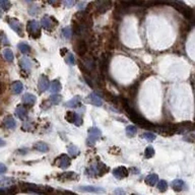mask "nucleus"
I'll use <instances>...</instances> for the list:
<instances>
[{"instance_id": "f257e3e1", "label": "nucleus", "mask_w": 195, "mask_h": 195, "mask_svg": "<svg viewBox=\"0 0 195 195\" xmlns=\"http://www.w3.org/2000/svg\"><path fill=\"white\" fill-rule=\"evenodd\" d=\"M122 101H123V104H122V106H123L124 110L126 111L128 117H129L131 121H133L134 123L138 124L139 126L143 127V128H154V126H156V125H153L151 123H149V122L145 118H143V117L141 116L140 114H138L137 112L134 110V109L131 108V107L128 105V102H127L126 100H124V99H123Z\"/></svg>"}, {"instance_id": "f03ea898", "label": "nucleus", "mask_w": 195, "mask_h": 195, "mask_svg": "<svg viewBox=\"0 0 195 195\" xmlns=\"http://www.w3.org/2000/svg\"><path fill=\"white\" fill-rule=\"evenodd\" d=\"M23 189L26 191L34 192L37 194H50L53 192V189L50 186H43V185H37V184L32 183H25L23 184Z\"/></svg>"}, {"instance_id": "7ed1b4c3", "label": "nucleus", "mask_w": 195, "mask_h": 195, "mask_svg": "<svg viewBox=\"0 0 195 195\" xmlns=\"http://www.w3.org/2000/svg\"><path fill=\"white\" fill-rule=\"evenodd\" d=\"M108 171L109 168L106 165H104L102 162H97L87 169V174L90 176H93V177H101V176L105 175L106 173H108Z\"/></svg>"}, {"instance_id": "20e7f679", "label": "nucleus", "mask_w": 195, "mask_h": 195, "mask_svg": "<svg viewBox=\"0 0 195 195\" xmlns=\"http://www.w3.org/2000/svg\"><path fill=\"white\" fill-rule=\"evenodd\" d=\"M101 136H102V131H101L98 127L89 128V129H87V146L95 145L96 141L98 139H100Z\"/></svg>"}, {"instance_id": "39448f33", "label": "nucleus", "mask_w": 195, "mask_h": 195, "mask_svg": "<svg viewBox=\"0 0 195 195\" xmlns=\"http://www.w3.org/2000/svg\"><path fill=\"white\" fill-rule=\"evenodd\" d=\"M172 5L178 10V11H180L181 13H182L183 17L187 18V20H190L191 18L193 17L194 11L189 6H187V5L184 4L183 2H174V3H172Z\"/></svg>"}, {"instance_id": "423d86ee", "label": "nucleus", "mask_w": 195, "mask_h": 195, "mask_svg": "<svg viewBox=\"0 0 195 195\" xmlns=\"http://www.w3.org/2000/svg\"><path fill=\"white\" fill-rule=\"evenodd\" d=\"M26 30L32 36L35 38H38L41 35V26L37 20H30L26 25Z\"/></svg>"}, {"instance_id": "0eeeda50", "label": "nucleus", "mask_w": 195, "mask_h": 195, "mask_svg": "<svg viewBox=\"0 0 195 195\" xmlns=\"http://www.w3.org/2000/svg\"><path fill=\"white\" fill-rule=\"evenodd\" d=\"M109 62H110V54L104 53L101 56L100 61H99V69H100V72L103 75L107 74V71H108V67H109Z\"/></svg>"}, {"instance_id": "6e6552de", "label": "nucleus", "mask_w": 195, "mask_h": 195, "mask_svg": "<svg viewBox=\"0 0 195 195\" xmlns=\"http://www.w3.org/2000/svg\"><path fill=\"white\" fill-rule=\"evenodd\" d=\"M65 120L69 122V123H74L76 126H81L82 124L81 117L77 113H75V112H72V111H68L65 114Z\"/></svg>"}, {"instance_id": "1a4fd4ad", "label": "nucleus", "mask_w": 195, "mask_h": 195, "mask_svg": "<svg viewBox=\"0 0 195 195\" xmlns=\"http://www.w3.org/2000/svg\"><path fill=\"white\" fill-rule=\"evenodd\" d=\"M76 190L81 192H87V193H96V194H103L106 192L104 188H102V187H97V186H79L76 188Z\"/></svg>"}, {"instance_id": "9d476101", "label": "nucleus", "mask_w": 195, "mask_h": 195, "mask_svg": "<svg viewBox=\"0 0 195 195\" xmlns=\"http://www.w3.org/2000/svg\"><path fill=\"white\" fill-rule=\"evenodd\" d=\"M70 163H71L70 157L66 156V154H61L59 157H57L55 160V165L63 170L67 169L69 166H70Z\"/></svg>"}, {"instance_id": "9b49d317", "label": "nucleus", "mask_w": 195, "mask_h": 195, "mask_svg": "<svg viewBox=\"0 0 195 195\" xmlns=\"http://www.w3.org/2000/svg\"><path fill=\"white\" fill-rule=\"evenodd\" d=\"M74 48H75V51L77 54L81 56V57H84L85 53L87 51V46L84 40H78L75 43V45H74Z\"/></svg>"}, {"instance_id": "f8f14e48", "label": "nucleus", "mask_w": 195, "mask_h": 195, "mask_svg": "<svg viewBox=\"0 0 195 195\" xmlns=\"http://www.w3.org/2000/svg\"><path fill=\"white\" fill-rule=\"evenodd\" d=\"M56 21L52 17H49V15H45L44 17L41 20V25L44 29H46V30H52V28L55 26Z\"/></svg>"}, {"instance_id": "ddd939ff", "label": "nucleus", "mask_w": 195, "mask_h": 195, "mask_svg": "<svg viewBox=\"0 0 195 195\" xmlns=\"http://www.w3.org/2000/svg\"><path fill=\"white\" fill-rule=\"evenodd\" d=\"M128 174H129V171H128L125 167H118L116 169H114L113 171V175L115 178H117L118 180L126 178Z\"/></svg>"}, {"instance_id": "4468645a", "label": "nucleus", "mask_w": 195, "mask_h": 195, "mask_svg": "<svg viewBox=\"0 0 195 195\" xmlns=\"http://www.w3.org/2000/svg\"><path fill=\"white\" fill-rule=\"evenodd\" d=\"M8 25L15 33H17L20 36H23V26H21V23L17 20L11 18V20H8Z\"/></svg>"}, {"instance_id": "2eb2a0df", "label": "nucleus", "mask_w": 195, "mask_h": 195, "mask_svg": "<svg viewBox=\"0 0 195 195\" xmlns=\"http://www.w3.org/2000/svg\"><path fill=\"white\" fill-rule=\"evenodd\" d=\"M96 8L99 13H104L107 10L110 8L111 6V2L110 1H106V0H102V1H98L96 2Z\"/></svg>"}, {"instance_id": "dca6fc26", "label": "nucleus", "mask_w": 195, "mask_h": 195, "mask_svg": "<svg viewBox=\"0 0 195 195\" xmlns=\"http://www.w3.org/2000/svg\"><path fill=\"white\" fill-rule=\"evenodd\" d=\"M49 87V79H48L47 76L45 75H41L39 78V82H38V89L40 93H44L46 92Z\"/></svg>"}, {"instance_id": "f3484780", "label": "nucleus", "mask_w": 195, "mask_h": 195, "mask_svg": "<svg viewBox=\"0 0 195 195\" xmlns=\"http://www.w3.org/2000/svg\"><path fill=\"white\" fill-rule=\"evenodd\" d=\"M58 178L61 181H72V180H77L78 175L74 172H64L58 176Z\"/></svg>"}, {"instance_id": "a211bd4d", "label": "nucleus", "mask_w": 195, "mask_h": 195, "mask_svg": "<svg viewBox=\"0 0 195 195\" xmlns=\"http://www.w3.org/2000/svg\"><path fill=\"white\" fill-rule=\"evenodd\" d=\"M89 102L92 104V105L96 106V107H101L103 105V101L96 93H90L89 95Z\"/></svg>"}, {"instance_id": "6ab92c4d", "label": "nucleus", "mask_w": 195, "mask_h": 195, "mask_svg": "<svg viewBox=\"0 0 195 195\" xmlns=\"http://www.w3.org/2000/svg\"><path fill=\"white\" fill-rule=\"evenodd\" d=\"M21 101H23V103L25 104V105H28V106H33L35 103H36L37 101V98L36 96H34L33 93H25V95L23 96V99H21Z\"/></svg>"}, {"instance_id": "aec40b11", "label": "nucleus", "mask_w": 195, "mask_h": 195, "mask_svg": "<svg viewBox=\"0 0 195 195\" xmlns=\"http://www.w3.org/2000/svg\"><path fill=\"white\" fill-rule=\"evenodd\" d=\"M65 107H68V108H77V107H81L82 106V103H81V97L79 96H76V97L72 98L70 101L65 103Z\"/></svg>"}, {"instance_id": "412c9836", "label": "nucleus", "mask_w": 195, "mask_h": 195, "mask_svg": "<svg viewBox=\"0 0 195 195\" xmlns=\"http://www.w3.org/2000/svg\"><path fill=\"white\" fill-rule=\"evenodd\" d=\"M185 182H184L183 180H181V179H176L172 182V188L173 190L176 191V192H180L185 189Z\"/></svg>"}, {"instance_id": "4be33fe9", "label": "nucleus", "mask_w": 195, "mask_h": 195, "mask_svg": "<svg viewBox=\"0 0 195 195\" xmlns=\"http://www.w3.org/2000/svg\"><path fill=\"white\" fill-rule=\"evenodd\" d=\"M20 65L23 70H25L26 72H30L32 69V62L28 57H23L20 60Z\"/></svg>"}, {"instance_id": "5701e85b", "label": "nucleus", "mask_w": 195, "mask_h": 195, "mask_svg": "<svg viewBox=\"0 0 195 195\" xmlns=\"http://www.w3.org/2000/svg\"><path fill=\"white\" fill-rule=\"evenodd\" d=\"M15 115H17L20 120H26L28 118V112H26V109L21 106H18L17 108V110H15Z\"/></svg>"}, {"instance_id": "b1692460", "label": "nucleus", "mask_w": 195, "mask_h": 195, "mask_svg": "<svg viewBox=\"0 0 195 195\" xmlns=\"http://www.w3.org/2000/svg\"><path fill=\"white\" fill-rule=\"evenodd\" d=\"M159 182V176L157 174H151L146 176L145 178V183L149 186H154L156 184Z\"/></svg>"}, {"instance_id": "393cba45", "label": "nucleus", "mask_w": 195, "mask_h": 195, "mask_svg": "<svg viewBox=\"0 0 195 195\" xmlns=\"http://www.w3.org/2000/svg\"><path fill=\"white\" fill-rule=\"evenodd\" d=\"M62 87H61V84L59 81H53L50 84V92L53 93L54 95H56L57 93H59Z\"/></svg>"}, {"instance_id": "a878e982", "label": "nucleus", "mask_w": 195, "mask_h": 195, "mask_svg": "<svg viewBox=\"0 0 195 195\" xmlns=\"http://www.w3.org/2000/svg\"><path fill=\"white\" fill-rule=\"evenodd\" d=\"M35 149H37L38 151H41V153H47L49 151V145L46 142H43V141H39L35 144Z\"/></svg>"}, {"instance_id": "bb28decb", "label": "nucleus", "mask_w": 195, "mask_h": 195, "mask_svg": "<svg viewBox=\"0 0 195 195\" xmlns=\"http://www.w3.org/2000/svg\"><path fill=\"white\" fill-rule=\"evenodd\" d=\"M23 85L20 81H14L11 84V90H12L13 93L18 95V93H20L21 92H23Z\"/></svg>"}, {"instance_id": "cd10ccee", "label": "nucleus", "mask_w": 195, "mask_h": 195, "mask_svg": "<svg viewBox=\"0 0 195 195\" xmlns=\"http://www.w3.org/2000/svg\"><path fill=\"white\" fill-rule=\"evenodd\" d=\"M4 125L8 128V129H14L15 126H17V122H15V120L13 119V117L8 116V117H6L4 120Z\"/></svg>"}, {"instance_id": "c85d7f7f", "label": "nucleus", "mask_w": 195, "mask_h": 195, "mask_svg": "<svg viewBox=\"0 0 195 195\" xmlns=\"http://www.w3.org/2000/svg\"><path fill=\"white\" fill-rule=\"evenodd\" d=\"M67 151H68V154L72 157H77L79 154V148L76 145H74V144H69Z\"/></svg>"}, {"instance_id": "c756f323", "label": "nucleus", "mask_w": 195, "mask_h": 195, "mask_svg": "<svg viewBox=\"0 0 195 195\" xmlns=\"http://www.w3.org/2000/svg\"><path fill=\"white\" fill-rule=\"evenodd\" d=\"M3 57H4V59L6 61H8V62H12L13 59H14V55H13L11 50L8 49V48L3 51Z\"/></svg>"}, {"instance_id": "7c9ffc66", "label": "nucleus", "mask_w": 195, "mask_h": 195, "mask_svg": "<svg viewBox=\"0 0 195 195\" xmlns=\"http://www.w3.org/2000/svg\"><path fill=\"white\" fill-rule=\"evenodd\" d=\"M126 135L128 137H133L135 136V134L137 133V128H136L134 125H129V126L126 127Z\"/></svg>"}, {"instance_id": "2f4dec72", "label": "nucleus", "mask_w": 195, "mask_h": 195, "mask_svg": "<svg viewBox=\"0 0 195 195\" xmlns=\"http://www.w3.org/2000/svg\"><path fill=\"white\" fill-rule=\"evenodd\" d=\"M17 48L23 54H28V53L31 52V47L28 44H26V43H20Z\"/></svg>"}, {"instance_id": "473e14b6", "label": "nucleus", "mask_w": 195, "mask_h": 195, "mask_svg": "<svg viewBox=\"0 0 195 195\" xmlns=\"http://www.w3.org/2000/svg\"><path fill=\"white\" fill-rule=\"evenodd\" d=\"M157 190H159V191L165 192V191L168 189V183H167V181H165V180L159 181V182H157Z\"/></svg>"}, {"instance_id": "72a5a7b5", "label": "nucleus", "mask_w": 195, "mask_h": 195, "mask_svg": "<svg viewBox=\"0 0 195 195\" xmlns=\"http://www.w3.org/2000/svg\"><path fill=\"white\" fill-rule=\"evenodd\" d=\"M144 156H145L146 159H151L154 156V149L151 145H148V148L144 151Z\"/></svg>"}, {"instance_id": "f704fd0d", "label": "nucleus", "mask_w": 195, "mask_h": 195, "mask_svg": "<svg viewBox=\"0 0 195 195\" xmlns=\"http://www.w3.org/2000/svg\"><path fill=\"white\" fill-rule=\"evenodd\" d=\"M14 182L12 178H1L0 179V186H3V187H6V186H9Z\"/></svg>"}, {"instance_id": "c9c22d12", "label": "nucleus", "mask_w": 195, "mask_h": 195, "mask_svg": "<svg viewBox=\"0 0 195 195\" xmlns=\"http://www.w3.org/2000/svg\"><path fill=\"white\" fill-rule=\"evenodd\" d=\"M61 100H62V97H61L60 95H52L51 97H50V101H51L52 104H54V105H57V104H59L61 102Z\"/></svg>"}, {"instance_id": "e433bc0d", "label": "nucleus", "mask_w": 195, "mask_h": 195, "mask_svg": "<svg viewBox=\"0 0 195 195\" xmlns=\"http://www.w3.org/2000/svg\"><path fill=\"white\" fill-rule=\"evenodd\" d=\"M62 35L65 39H70L71 38V35H72V31L69 26H65V28L62 30Z\"/></svg>"}, {"instance_id": "4c0bfd02", "label": "nucleus", "mask_w": 195, "mask_h": 195, "mask_svg": "<svg viewBox=\"0 0 195 195\" xmlns=\"http://www.w3.org/2000/svg\"><path fill=\"white\" fill-rule=\"evenodd\" d=\"M10 5H11V3H10L8 0H1V1H0V8L2 10H4V11L9 9Z\"/></svg>"}, {"instance_id": "58836bf2", "label": "nucleus", "mask_w": 195, "mask_h": 195, "mask_svg": "<svg viewBox=\"0 0 195 195\" xmlns=\"http://www.w3.org/2000/svg\"><path fill=\"white\" fill-rule=\"evenodd\" d=\"M142 138L146 139L148 141H154V139H156V135L151 132H145L142 134Z\"/></svg>"}, {"instance_id": "ea45409f", "label": "nucleus", "mask_w": 195, "mask_h": 195, "mask_svg": "<svg viewBox=\"0 0 195 195\" xmlns=\"http://www.w3.org/2000/svg\"><path fill=\"white\" fill-rule=\"evenodd\" d=\"M65 61H66V63L69 64V65H74V63H75V58H74L73 54L68 53L67 56L65 57Z\"/></svg>"}, {"instance_id": "a19ab883", "label": "nucleus", "mask_w": 195, "mask_h": 195, "mask_svg": "<svg viewBox=\"0 0 195 195\" xmlns=\"http://www.w3.org/2000/svg\"><path fill=\"white\" fill-rule=\"evenodd\" d=\"M39 11H40V8L38 6H36V5H33V6H31L30 8H29V13H30L31 15L38 14Z\"/></svg>"}, {"instance_id": "79ce46f5", "label": "nucleus", "mask_w": 195, "mask_h": 195, "mask_svg": "<svg viewBox=\"0 0 195 195\" xmlns=\"http://www.w3.org/2000/svg\"><path fill=\"white\" fill-rule=\"evenodd\" d=\"M137 90H138V84H135L134 85H132L131 89H130V96L132 97V99H134L136 97V93H137Z\"/></svg>"}, {"instance_id": "37998d69", "label": "nucleus", "mask_w": 195, "mask_h": 195, "mask_svg": "<svg viewBox=\"0 0 195 195\" xmlns=\"http://www.w3.org/2000/svg\"><path fill=\"white\" fill-rule=\"evenodd\" d=\"M0 41H1L2 44H4V45H8L9 44L8 39H7V37L3 34V32H1V33H0Z\"/></svg>"}, {"instance_id": "c03bdc74", "label": "nucleus", "mask_w": 195, "mask_h": 195, "mask_svg": "<svg viewBox=\"0 0 195 195\" xmlns=\"http://www.w3.org/2000/svg\"><path fill=\"white\" fill-rule=\"evenodd\" d=\"M109 153L113 154H120V148H117V146H112V148L109 149Z\"/></svg>"}, {"instance_id": "a18cd8bd", "label": "nucleus", "mask_w": 195, "mask_h": 195, "mask_svg": "<svg viewBox=\"0 0 195 195\" xmlns=\"http://www.w3.org/2000/svg\"><path fill=\"white\" fill-rule=\"evenodd\" d=\"M185 140H187V141H195V130L193 132H191L190 134H188L186 136Z\"/></svg>"}, {"instance_id": "49530a36", "label": "nucleus", "mask_w": 195, "mask_h": 195, "mask_svg": "<svg viewBox=\"0 0 195 195\" xmlns=\"http://www.w3.org/2000/svg\"><path fill=\"white\" fill-rule=\"evenodd\" d=\"M63 4L65 5L66 7H71L75 4V1H74V0H65V1H63Z\"/></svg>"}, {"instance_id": "de8ad7c7", "label": "nucleus", "mask_w": 195, "mask_h": 195, "mask_svg": "<svg viewBox=\"0 0 195 195\" xmlns=\"http://www.w3.org/2000/svg\"><path fill=\"white\" fill-rule=\"evenodd\" d=\"M113 194H114V195H126V193H125V191L123 190V189H121V188L115 189Z\"/></svg>"}, {"instance_id": "09e8293b", "label": "nucleus", "mask_w": 195, "mask_h": 195, "mask_svg": "<svg viewBox=\"0 0 195 195\" xmlns=\"http://www.w3.org/2000/svg\"><path fill=\"white\" fill-rule=\"evenodd\" d=\"M7 171V168H6V166H5L4 164H0V175L1 174H4L5 172Z\"/></svg>"}, {"instance_id": "8fccbe9b", "label": "nucleus", "mask_w": 195, "mask_h": 195, "mask_svg": "<svg viewBox=\"0 0 195 195\" xmlns=\"http://www.w3.org/2000/svg\"><path fill=\"white\" fill-rule=\"evenodd\" d=\"M85 4H87L85 2H81V3H78V8H79V9H84L82 7H84Z\"/></svg>"}, {"instance_id": "3c124183", "label": "nucleus", "mask_w": 195, "mask_h": 195, "mask_svg": "<svg viewBox=\"0 0 195 195\" xmlns=\"http://www.w3.org/2000/svg\"><path fill=\"white\" fill-rule=\"evenodd\" d=\"M6 142H5V140H3L2 138H0V146H4Z\"/></svg>"}, {"instance_id": "603ef678", "label": "nucleus", "mask_w": 195, "mask_h": 195, "mask_svg": "<svg viewBox=\"0 0 195 195\" xmlns=\"http://www.w3.org/2000/svg\"><path fill=\"white\" fill-rule=\"evenodd\" d=\"M64 53H67V49H66V48H62V49H61V54L64 55Z\"/></svg>"}, {"instance_id": "864d4df0", "label": "nucleus", "mask_w": 195, "mask_h": 195, "mask_svg": "<svg viewBox=\"0 0 195 195\" xmlns=\"http://www.w3.org/2000/svg\"><path fill=\"white\" fill-rule=\"evenodd\" d=\"M64 195H75L74 193H71V192H65V193H64Z\"/></svg>"}, {"instance_id": "5fc2aeb1", "label": "nucleus", "mask_w": 195, "mask_h": 195, "mask_svg": "<svg viewBox=\"0 0 195 195\" xmlns=\"http://www.w3.org/2000/svg\"><path fill=\"white\" fill-rule=\"evenodd\" d=\"M51 195H61L60 192H57V193H55V194H51Z\"/></svg>"}, {"instance_id": "6e6d98bb", "label": "nucleus", "mask_w": 195, "mask_h": 195, "mask_svg": "<svg viewBox=\"0 0 195 195\" xmlns=\"http://www.w3.org/2000/svg\"><path fill=\"white\" fill-rule=\"evenodd\" d=\"M1 17H2V11L0 10V18H1Z\"/></svg>"}, {"instance_id": "4d7b16f0", "label": "nucleus", "mask_w": 195, "mask_h": 195, "mask_svg": "<svg viewBox=\"0 0 195 195\" xmlns=\"http://www.w3.org/2000/svg\"><path fill=\"white\" fill-rule=\"evenodd\" d=\"M0 92H1V82H0Z\"/></svg>"}, {"instance_id": "13d9d810", "label": "nucleus", "mask_w": 195, "mask_h": 195, "mask_svg": "<svg viewBox=\"0 0 195 195\" xmlns=\"http://www.w3.org/2000/svg\"><path fill=\"white\" fill-rule=\"evenodd\" d=\"M132 195H135V194H132Z\"/></svg>"}]
</instances>
